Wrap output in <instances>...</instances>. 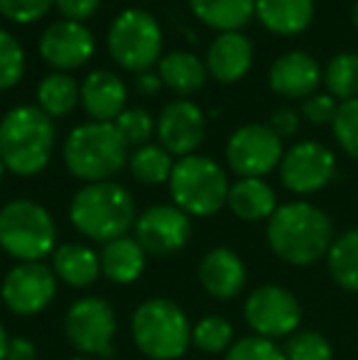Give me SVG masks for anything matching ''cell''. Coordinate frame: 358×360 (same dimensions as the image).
<instances>
[{"label": "cell", "mask_w": 358, "mask_h": 360, "mask_svg": "<svg viewBox=\"0 0 358 360\" xmlns=\"http://www.w3.org/2000/svg\"><path fill=\"white\" fill-rule=\"evenodd\" d=\"M282 155V138H277L270 125L263 123L241 125L226 143V162L241 179H263L280 167Z\"/></svg>", "instance_id": "30bf717a"}, {"label": "cell", "mask_w": 358, "mask_h": 360, "mask_svg": "<svg viewBox=\"0 0 358 360\" xmlns=\"http://www.w3.org/2000/svg\"><path fill=\"white\" fill-rule=\"evenodd\" d=\"M54 5H57L62 20L84 22L101 8V0H54Z\"/></svg>", "instance_id": "f35d334b"}, {"label": "cell", "mask_w": 358, "mask_h": 360, "mask_svg": "<svg viewBox=\"0 0 358 360\" xmlns=\"http://www.w3.org/2000/svg\"><path fill=\"white\" fill-rule=\"evenodd\" d=\"M25 74V49L13 32L0 27V91L20 84Z\"/></svg>", "instance_id": "1f68e13d"}, {"label": "cell", "mask_w": 358, "mask_h": 360, "mask_svg": "<svg viewBox=\"0 0 358 360\" xmlns=\"http://www.w3.org/2000/svg\"><path fill=\"white\" fill-rule=\"evenodd\" d=\"M199 282L214 299H234L245 287V265L229 248H214L199 262Z\"/></svg>", "instance_id": "ffe728a7"}, {"label": "cell", "mask_w": 358, "mask_h": 360, "mask_svg": "<svg viewBox=\"0 0 358 360\" xmlns=\"http://www.w3.org/2000/svg\"><path fill=\"white\" fill-rule=\"evenodd\" d=\"M133 86H135V91H138L140 96H155V94H160V89H162V79H160V74L158 72H140V74H135V79H133Z\"/></svg>", "instance_id": "b9f144b4"}, {"label": "cell", "mask_w": 358, "mask_h": 360, "mask_svg": "<svg viewBox=\"0 0 358 360\" xmlns=\"http://www.w3.org/2000/svg\"><path fill=\"white\" fill-rule=\"evenodd\" d=\"M331 130L341 150L351 160H358V98L339 103V110L331 120Z\"/></svg>", "instance_id": "e575fe53"}, {"label": "cell", "mask_w": 358, "mask_h": 360, "mask_svg": "<svg viewBox=\"0 0 358 360\" xmlns=\"http://www.w3.org/2000/svg\"><path fill=\"white\" fill-rule=\"evenodd\" d=\"M226 206L241 221H265L277 211V196L265 179H238L231 184Z\"/></svg>", "instance_id": "cb8c5ba5"}, {"label": "cell", "mask_w": 358, "mask_h": 360, "mask_svg": "<svg viewBox=\"0 0 358 360\" xmlns=\"http://www.w3.org/2000/svg\"><path fill=\"white\" fill-rule=\"evenodd\" d=\"M331 280L346 292L358 294V228H351L344 236L334 238L326 255Z\"/></svg>", "instance_id": "83f0119b"}, {"label": "cell", "mask_w": 358, "mask_h": 360, "mask_svg": "<svg viewBox=\"0 0 358 360\" xmlns=\"http://www.w3.org/2000/svg\"><path fill=\"white\" fill-rule=\"evenodd\" d=\"M54 118L39 105H15L0 118V160L18 176H34L54 152Z\"/></svg>", "instance_id": "7a4b0ae2"}, {"label": "cell", "mask_w": 358, "mask_h": 360, "mask_svg": "<svg viewBox=\"0 0 358 360\" xmlns=\"http://www.w3.org/2000/svg\"><path fill=\"white\" fill-rule=\"evenodd\" d=\"M245 323L255 336L263 338H290L297 333L302 321V307L290 289L280 285H263L248 294L243 304Z\"/></svg>", "instance_id": "8fae6325"}, {"label": "cell", "mask_w": 358, "mask_h": 360, "mask_svg": "<svg viewBox=\"0 0 358 360\" xmlns=\"http://www.w3.org/2000/svg\"><path fill=\"white\" fill-rule=\"evenodd\" d=\"M69 221L91 240L110 243L128 236L130 228H135L138 209L133 194L123 184L94 181L74 194L69 204Z\"/></svg>", "instance_id": "3957f363"}, {"label": "cell", "mask_w": 358, "mask_h": 360, "mask_svg": "<svg viewBox=\"0 0 358 360\" xmlns=\"http://www.w3.org/2000/svg\"><path fill=\"white\" fill-rule=\"evenodd\" d=\"M206 72L221 84H236L253 67V42L243 32H221L206 52Z\"/></svg>", "instance_id": "d6986e66"}, {"label": "cell", "mask_w": 358, "mask_h": 360, "mask_svg": "<svg viewBox=\"0 0 358 360\" xmlns=\"http://www.w3.org/2000/svg\"><path fill=\"white\" fill-rule=\"evenodd\" d=\"M5 172H8V169H5V162H3V160H0V181H3Z\"/></svg>", "instance_id": "f6af8a7d"}, {"label": "cell", "mask_w": 358, "mask_h": 360, "mask_svg": "<svg viewBox=\"0 0 358 360\" xmlns=\"http://www.w3.org/2000/svg\"><path fill=\"white\" fill-rule=\"evenodd\" d=\"M145 257H148V252L143 250V245L135 238H115L110 243H103V250L98 255L101 275L113 285H130L143 275Z\"/></svg>", "instance_id": "7402d4cb"}, {"label": "cell", "mask_w": 358, "mask_h": 360, "mask_svg": "<svg viewBox=\"0 0 358 360\" xmlns=\"http://www.w3.org/2000/svg\"><path fill=\"white\" fill-rule=\"evenodd\" d=\"M0 248L20 262H39L57 250V226L42 204L15 199L0 209Z\"/></svg>", "instance_id": "8992f818"}, {"label": "cell", "mask_w": 358, "mask_h": 360, "mask_svg": "<svg viewBox=\"0 0 358 360\" xmlns=\"http://www.w3.org/2000/svg\"><path fill=\"white\" fill-rule=\"evenodd\" d=\"M339 103L331 94H314L302 101V118L312 125H326L334 120Z\"/></svg>", "instance_id": "74e56055"}, {"label": "cell", "mask_w": 358, "mask_h": 360, "mask_svg": "<svg viewBox=\"0 0 358 360\" xmlns=\"http://www.w3.org/2000/svg\"><path fill=\"white\" fill-rule=\"evenodd\" d=\"M57 294V275L44 262H18L0 285L3 304L18 316H34L52 304Z\"/></svg>", "instance_id": "7c38bea8"}, {"label": "cell", "mask_w": 358, "mask_h": 360, "mask_svg": "<svg viewBox=\"0 0 358 360\" xmlns=\"http://www.w3.org/2000/svg\"><path fill=\"white\" fill-rule=\"evenodd\" d=\"M64 333L84 356L108 358L113 353L115 309L101 297L79 299L64 316Z\"/></svg>", "instance_id": "9c48e42d"}, {"label": "cell", "mask_w": 358, "mask_h": 360, "mask_svg": "<svg viewBox=\"0 0 358 360\" xmlns=\"http://www.w3.org/2000/svg\"><path fill=\"white\" fill-rule=\"evenodd\" d=\"M82 103V86L64 72L47 74L37 86V105L49 118H64Z\"/></svg>", "instance_id": "4316f807"}, {"label": "cell", "mask_w": 358, "mask_h": 360, "mask_svg": "<svg viewBox=\"0 0 358 360\" xmlns=\"http://www.w3.org/2000/svg\"><path fill=\"white\" fill-rule=\"evenodd\" d=\"M5 360H37V348L25 336L10 338L8 351H5Z\"/></svg>", "instance_id": "60d3db41"}, {"label": "cell", "mask_w": 358, "mask_h": 360, "mask_svg": "<svg viewBox=\"0 0 358 360\" xmlns=\"http://www.w3.org/2000/svg\"><path fill=\"white\" fill-rule=\"evenodd\" d=\"M277 169H280V181L287 191L305 196L329 184L336 172V157L326 145L317 140H305L285 150Z\"/></svg>", "instance_id": "4fadbf2b"}, {"label": "cell", "mask_w": 358, "mask_h": 360, "mask_svg": "<svg viewBox=\"0 0 358 360\" xmlns=\"http://www.w3.org/2000/svg\"><path fill=\"white\" fill-rule=\"evenodd\" d=\"M54 8V0H0V15L15 25H32Z\"/></svg>", "instance_id": "8d00e7d4"}, {"label": "cell", "mask_w": 358, "mask_h": 360, "mask_svg": "<svg viewBox=\"0 0 358 360\" xmlns=\"http://www.w3.org/2000/svg\"><path fill=\"white\" fill-rule=\"evenodd\" d=\"M115 128L123 135L128 147H143L150 143L155 133V120L145 108H125L123 113L115 118Z\"/></svg>", "instance_id": "836d02e7"}, {"label": "cell", "mask_w": 358, "mask_h": 360, "mask_svg": "<svg viewBox=\"0 0 358 360\" xmlns=\"http://www.w3.org/2000/svg\"><path fill=\"white\" fill-rule=\"evenodd\" d=\"M224 360H287V356L275 341L253 333V336L234 341Z\"/></svg>", "instance_id": "d590c367"}, {"label": "cell", "mask_w": 358, "mask_h": 360, "mask_svg": "<svg viewBox=\"0 0 358 360\" xmlns=\"http://www.w3.org/2000/svg\"><path fill=\"white\" fill-rule=\"evenodd\" d=\"M158 140L172 157L194 155V150L204 143L206 118L204 110L189 98L170 101L158 115Z\"/></svg>", "instance_id": "2e32d148"}, {"label": "cell", "mask_w": 358, "mask_h": 360, "mask_svg": "<svg viewBox=\"0 0 358 360\" xmlns=\"http://www.w3.org/2000/svg\"><path fill=\"white\" fill-rule=\"evenodd\" d=\"M334 223L314 204L290 201L268 218V245L282 262L307 267L329 255Z\"/></svg>", "instance_id": "6da1fadb"}, {"label": "cell", "mask_w": 358, "mask_h": 360, "mask_svg": "<svg viewBox=\"0 0 358 360\" xmlns=\"http://www.w3.org/2000/svg\"><path fill=\"white\" fill-rule=\"evenodd\" d=\"M324 86L341 103L358 98V54L356 52L336 54L324 69Z\"/></svg>", "instance_id": "f546056e"}, {"label": "cell", "mask_w": 358, "mask_h": 360, "mask_svg": "<svg viewBox=\"0 0 358 360\" xmlns=\"http://www.w3.org/2000/svg\"><path fill=\"white\" fill-rule=\"evenodd\" d=\"M96 39L84 22L74 20H57L39 37V57L54 72H72L94 57Z\"/></svg>", "instance_id": "9a60e30c"}, {"label": "cell", "mask_w": 358, "mask_h": 360, "mask_svg": "<svg viewBox=\"0 0 358 360\" xmlns=\"http://www.w3.org/2000/svg\"><path fill=\"white\" fill-rule=\"evenodd\" d=\"M191 343L204 353H221L234 346V326L224 316H204L191 328Z\"/></svg>", "instance_id": "4dcf8cb0"}, {"label": "cell", "mask_w": 358, "mask_h": 360, "mask_svg": "<svg viewBox=\"0 0 358 360\" xmlns=\"http://www.w3.org/2000/svg\"><path fill=\"white\" fill-rule=\"evenodd\" d=\"M191 13L219 32H238L255 15V0H186Z\"/></svg>", "instance_id": "484cf974"}, {"label": "cell", "mask_w": 358, "mask_h": 360, "mask_svg": "<svg viewBox=\"0 0 358 360\" xmlns=\"http://www.w3.org/2000/svg\"><path fill=\"white\" fill-rule=\"evenodd\" d=\"M72 360H94V358H89V356H79V358H72Z\"/></svg>", "instance_id": "bcb514c9"}, {"label": "cell", "mask_w": 358, "mask_h": 360, "mask_svg": "<svg viewBox=\"0 0 358 360\" xmlns=\"http://www.w3.org/2000/svg\"><path fill=\"white\" fill-rule=\"evenodd\" d=\"M255 18L268 32L295 37L314 20V0H255Z\"/></svg>", "instance_id": "44dd1931"}, {"label": "cell", "mask_w": 358, "mask_h": 360, "mask_svg": "<svg viewBox=\"0 0 358 360\" xmlns=\"http://www.w3.org/2000/svg\"><path fill=\"white\" fill-rule=\"evenodd\" d=\"M130 147L115 123H82L67 135L62 147V157L67 169L77 179L94 184V181H110L125 165H128Z\"/></svg>", "instance_id": "277c9868"}, {"label": "cell", "mask_w": 358, "mask_h": 360, "mask_svg": "<svg viewBox=\"0 0 358 360\" xmlns=\"http://www.w3.org/2000/svg\"><path fill=\"white\" fill-rule=\"evenodd\" d=\"M170 194L174 206L186 216H214L229 201V176L224 167L206 155H186L174 162L170 176Z\"/></svg>", "instance_id": "52a82bcc"}, {"label": "cell", "mask_w": 358, "mask_h": 360, "mask_svg": "<svg viewBox=\"0 0 358 360\" xmlns=\"http://www.w3.org/2000/svg\"><path fill=\"white\" fill-rule=\"evenodd\" d=\"M287 360H331L334 348L329 338L317 331H297L285 343Z\"/></svg>", "instance_id": "d6a6232c"}, {"label": "cell", "mask_w": 358, "mask_h": 360, "mask_svg": "<svg viewBox=\"0 0 358 360\" xmlns=\"http://www.w3.org/2000/svg\"><path fill=\"white\" fill-rule=\"evenodd\" d=\"M8 333H5V326L0 323V360H5V351H8Z\"/></svg>", "instance_id": "7bdbcfd3"}, {"label": "cell", "mask_w": 358, "mask_h": 360, "mask_svg": "<svg viewBox=\"0 0 358 360\" xmlns=\"http://www.w3.org/2000/svg\"><path fill=\"white\" fill-rule=\"evenodd\" d=\"M189 216L174 204L150 206L135 221V240L148 255H172L189 243Z\"/></svg>", "instance_id": "5bb4252c"}, {"label": "cell", "mask_w": 358, "mask_h": 360, "mask_svg": "<svg viewBox=\"0 0 358 360\" xmlns=\"http://www.w3.org/2000/svg\"><path fill=\"white\" fill-rule=\"evenodd\" d=\"M158 74L162 79V86L179 96H191L206 84V64L196 54L177 49V52L162 54L158 62Z\"/></svg>", "instance_id": "d4e9b609"}, {"label": "cell", "mask_w": 358, "mask_h": 360, "mask_svg": "<svg viewBox=\"0 0 358 360\" xmlns=\"http://www.w3.org/2000/svg\"><path fill=\"white\" fill-rule=\"evenodd\" d=\"M133 341L143 356L153 360H177L191 346V323L179 304L155 297L133 311Z\"/></svg>", "instance_id": "5b68a950"}, {"label": "cell", "mask_w": 358, "mask_h": 360, "mask_svg": "<svg viewBox=\"0 0 358 360\" xmlns=\"http://www.w3.org/2000/svg\"><path fill=\"white\" fill-rule=\"evenodd\" d=\"M351 20H354V27L358 30V0L354 3V10H351Z\"/></svg>", "instance_id": "ee69618b"}, {"label": "cell", "mask_w": 358, "mask_h": 360, "mask_svg": "<svg viewBox=\"0 0 358 360\" xmlns=\"http://www.w3.org/2000/svg\"><path fill=\"white\" fill-rule=\"evenodd\" d=\"M52 272L74 289H87L98 280L101 260L84 243H64L52 252Z\"/></svg>", "instance_id": "603a6c76"}, {"label": "cell", "mask_w": 358, "mask_h": 360, "mask_svg": "<svg viewBox=\"0 0 358 360\" xmlns=\"http://www.w3.org/2000/svg\"><path fill=\"white\" fill-rule=\"evenodd\" d=\"M324 81L319 62L307 52H287L272 62L268 84L277 96L290 101H305L317 94Z\"/></svg>", "instance_id": "e0dca14e"}, {"label": "cell", "mask_w": 358, "mask_h": 360, "mask_svg": "<svg viewBox=\"0 0 358 360\" xmlns=\"http://www.w3.org/2000/svg\"><path fill=\"white\" fill-rule=\"evenodd\" d=\"M128 103V86L115 72L96 69L82 84V105L96 123H115Z\"/></svg>", "instance_id": "ac0fdd59"}, {"label": "cell", "mask_w": 358, "mask_h": 360, "mask_svg": "<svg viewBox=\"0 0 358 360\" xmlns=\"http://www.w3.org/2000/svg\"><path fill=\"white\" fill-rule=\"evenodd\" d=\"M162 27L153 13L128 8L115 15L106 34L108 54L125 72H150L162 59Z\"/></svg>", "instance_id": "ba28073f"}, {"label": "cell", "mask_w": 358, "mask_h": 360, "mask_svg": "<svg viewBox=\"0 0 358 360\" xmlns=\"http://www.w3.org/2000/svg\"><path fill=\"white\" fill-rule=\"evenodd\" d=\"M128 167H130V174L140 181V184H165L170 181L174 169V160L162 145H143L138 147L135 152H130L128 157Z\"/></svg>", "instance_id": "f1b7e54d"}, {"label": "cell", "mask_w": 358, "mask_h": 360, "mask_svg": "<svg viewBox=\"0 0 358 360\" xmlns=\"http://www.w3.org/2000/svg\"><path fill=\"white\" fill-rule=\"evenodd\" d=\"M270 128L272 133L277 135V138H292V135H297V130H300V113H297L295 108H287V105H282V108H277L275 113H272L270 118Z\"/></svg>", "instance_id": "ab89813d"}]
</instances>
